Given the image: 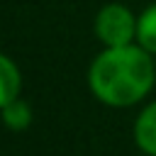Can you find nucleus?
Wrapping results in <instances>:
<instances>
[{"label": "nucleus", "instance_id": "f257e3e1", "mask_svg": "<svg viewBox=\"0 0 156 156\" xmlns=\"http://www.w3.org/2000/svg\"><path fill=\"white\" fill-rule=\"evenodd\" d=\"M154 80V58L139 44L100 51L88 71V85L93 95L110 107L136 105L151 93Z\"/></svg>", "mask_w": 156, "mask_h": 156}, {"label": "nucleus", "instance_id": "f03ea898", "mask_svg": "<svg viewBox=\"0 0 156 156\" xmlns=\"http://www.w3.org/2000/svg\"><path fill=\"white\" fill-rule=\"evenodd\" d=\"M136 20L132 10L122 2L105 5L95 17V34L105 44V49L136 44Z\"/></svg>", "mask_w": 156, "mask_h": 156}, {"label": "nucleus", "instance_id": "7ed1b4c3", "mask_svg": "<svg viewBox=\"0 0 156 156\" xmlns=\"http://www.w3.org/2000/svg\"><path fill=\"white\" fill-rule=\"evenodd\" d=\"M134 141L144 154L156 156V100L139 112L134 122Z\"/></svg>", "mask_w": 156, "mask_h": 156}, {"label": "nucleus", "instance_id": "20e7f679", "mask_svg": "<svg viewBox=\"0 0 156 156\" xmlns=\"http://www.w3.org/2000/svg\"><path fill=\"white\" fill-rule=\"evenodd\" d=\"M22 90V76L20 68L15 66V61L5 54H0V110L12 102L15 98H20Z\"/></svg>", "mask_w": 156, "mask_h": 156}, {"label": "nucleus", "instance_id": "39448f33", "mask_svg": "<svg viewBox=\"0 0 156 156\" xmlns=\"http://www.w3.org/2000/svg\"><path fill=\"white\" fill-rule=\"evenodd\" d=\"M136 44L144 51L156 54V2L149 5L136 20Z\"/></svg>", "mask_w": 156, "mask_h": 156}, {"label": "nucleus", "instance_id": "423d86ee", "mask_svg": "<svg viewBox=\"0 0 156 156\" xmlns=\"http://www.w3.org/2000/svg\"><path fill=\"white\" fill-rule=\"evenodd\" d=\"M0 112H2V122H5L10 129H15V132H22V129H27V127L32 124V107H29L22 98H15V100L7 102Z\"/></svg>", "mask_w": 156, "mask_h": 156}]
</instances>
